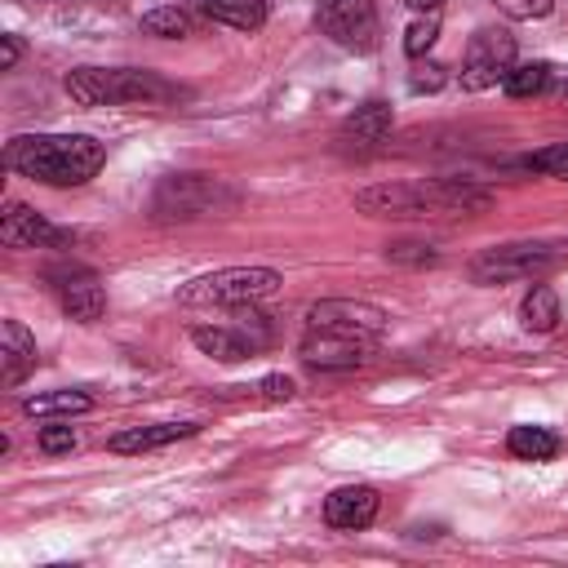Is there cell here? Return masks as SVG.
<instances>
[{"mask_svg":"<svg viewBox=\"0 0 568 568\" xmlns=\"http://www.w3.org/2000/svg\"><path fill=\"white\" fill-rule=\"evenodd\" d=\"M439 84H444V67H430V62L417 67V75H413V89H417V93H422V89H439Z\"/></svg>","mask_w":568,"mask_h":568,"instance_id":"cell-29","label":"cell"},{"mask_svg":"<svg viewBox=\"0 0 568 568\" xmlns=\"http://www.w3.org/2000/svg\"><path fill=\"white\" fill-rule=\"evenodd\" d=\"M568 262V244L559 240H515V244H493L470 262L475 284H506V280H537Z\"/></svg>","mask_w":568,"mask_h":568,"instance_id":"cell-5","label":"cell"},{"mask_svg":"<svg viewBox=\"0 0 568 568\" xmlns=\"http://www.w3.org/2000/svg\"><path fill=\"white\" fill-rule=\"evenodd\" d=\"M204 18L235 31H257L266 22V0H204Z\"/></svg>","mask_w":568,"mask_h":568,"instance_id":"cell-18","label":"cell"},{"mask_svg":"<svg viewBox=\"0 0 568 568\" xmlns=\"http://www.w3.org/2000/svg\"><path fill=\"white\" fill-rule=\"evenodd\" d=\"M488 204L493 195L470 182H382L355 195V209L368 217H457Z\"/></svg>","mask_w":568,"mask_h":568,"instance_id":"cell-3","label":"cell"},{"mask_svg":"<svg viewBox=\"0 0 568 568\" xmlns=\"http://www.w3.org/2000/svg\"><path fill=\"white\" fill-rule=\"evenodd\" d=\"M266 399H288L297 386H293V377H284V373H271V377H262V386H257Z\"/></svg>","mask_w":568,"mask_h":568,"instance_id":"cell-28","label":"cell"},{"mask_svg":"<svg viewBox=\"0 0 568 568\" xmlns=\"http://www.w3.org/2000/svg\"><path fill=\"white\" fill-rule=\"evenodd\" d=\"M275 288H280V271L271 266H226V271L191 280L178 293V302L182 306H248V302L271 297Z\"/></svg>","mask_w":568,"mask_h":568,"instance_id":"cell-6","label":"cell"},{"mask_svg":"<svg viewBox=\"0 0 568 568\" xmlns=\"http://www.w3.org/2000/svg\"><path fill=\"white\" fill-rule=\"evenodd\" d=\"M404 4H408V9H417V13H430V9H439L444 0H404Z\"/></svg>","mask_w":568,"mask_h":568,"instance_id":"cell-31","label":"cell"},{"mask_svg":"<svg viewBox=\"0 0 568 568\" xmlns=\"http://www.w3.org/2000/svg\"><path fill=\"white\" fill-rule=\"evenodd\" d=\"M524 173H546V178H559L568 182V142H555V146H541V151H528L519 160Z\"/></svg>","mask_w":568,"mask_h":568,"instance_id":"cell-23","label":"cell"},{"mask_svg":"<svg viewBox=\"0 0 568 568\" xmlns=\"http://www.w3.org/2000/svg\"><path fill=\"white\" fill-rule=\"evenodd\" d=\"M386 257H390V262H413V266L435 262V253H430L426 244H390V248H386Z\"/></svg>","mask_w":568,"mask_h":568,"instance_id":"cell-27","label":"cell"},{"mask_svg":"<svg viewBox=\"0 0 568 568\" xmlns=\"http://www.w3.org/2000/svg\"><path fill=\"white\" fill-rule=\"evenodd\" d=\"M493 4H497L506 18H519V22H524V18H541V13H550L555 0H493Z\"/></svg>","mask_w":568,"mask_h":568,"instance_id":"cell-25","label":"cell"},{"mask_svg":"<svg viewBox=\"0 0 568 568\" xmlns=\"http://www.w3.org/2000/svg\"><path fill=\"white\" fill-rule=\"evenodd\" d=\"M235 195L217 182V178H204V173H178V178H164L160 191H155V217H209L217 209H226Z\"/></svg>","mask_w":568,"mask_h":568,"instance_id":"cell-7","label":"cell"},{"mask_svg":"<svg viewBox=\"0 0 568 568\" xmlns=\"http://www.w3.org/2000/svg\"><path fill=\"white\" fill-rule=\"evenodd\" d=\"M0 240L9 248H62L67 244V231H58L53 222H44L40 213H31L27 204L9 200L4 213H0Z\"/></svg>","mask_w":568,"mask_h":568,"instance_id":"cell-11","label":"cell"},{"mask_svg":"<svg viewBox=\"0 0 568 568\" xmlns=\"http://www.w3.org/2000/svg\"><path fill=\"white\" fill-rule=\"evenodd\" d=\"M519 320H524L528 333H550L559 324V297H555V288L550 284H532L524 293V302H519Z\"/></svg>","mask_w":568,"mask_h":568,"instance_id":"cell-19","label":"cell"},{"mask_svg":"<svg viewBox=\"0 0 568 568\" xmlns=\"http://www.w3.org/2000/svg\"><path fill=\"white\" fill-rule=\"evenodd\" d=\"M102 160L106 146L89 133H22L4 146V164L44 186H84Z\"/></svg>","mask_w":568,"mask_h":568,"instance_id":"cell-2","label":"cell"},{"mask_svg":"<svg viewBox=\"0 0 568 568\" xmlns=\"http://www.w3.org/2000/svg\"><path fill=\"white\" fill-rule=\"evenodd\" d=\"M195 435V422H155V426H129L120 435H111V453H151V448H164L173 439H186Z\"/></svg>","mask_w":568,"mask_h":568,"instance_id":"cell-15","label":"cell"},{"mask_svg":"<svg viewBox=\"0 0 568 568\" xmlns=\"http://www.w3.org/2000/svg\"><path fill=\"white\" fill-rule=\"evenodd\" d=\"M18 53H22V44H18V36H4V44H0V71H9V67L18 62Z\"/></svg>","mask_w":568,"mask_h":568,"instance_id":"cell-30","label":"cell"},{"mask_svg":"<svg viewBox=\"0 0 568 568\" xmlns=\"http://www.w3.org/2000/svg\"><path fill=\"white\" fill-rule=\"evenodd\" d=\"M191 342H195L204 355L222 359V364H240V359L253 355V337H244L240 328H226V324H195V328H191Z\"/></svg>","mask_w":568,"mask_h":568,"instance_id":"cell-16","label":"cell"},{"mask_svg":"<svg viewBox=\"0 0 568 568\" xmlns=\"http://www.w3.org/2000/svg\"><path fill=\"white\" fill-rule=\"evenodd\" d=\"M435 36H439V18H435V13L417 18V22L404 31V53H408V58H422V53L435 44Z\"/></svg>","mask_w":568,"mask_h":568,"instance_id":"cell-24","label":"cell"},{"mask_svg":"<svg viewBox=\"0 0 568 568\" xmlns=\"http://www.w3.org/2000/svg\"><path fill=\"white\" fill-rule=\"evenodd\" d=\"M506 453L519 457V462H550L559 453V435L546 430V426H510Z\"/></svg>","mask_w":568,"mask_h":568,"instance_id":"cell-17","label":"cell"},{"mask_svg":"<svg viewBox=\"0 0 568 568\" xmlns=\"http://www.w3.org/2000/svg\"><path fill=\"white\" fill-rule=\"evenodd\" d=\"M31 368H36V337L18 320H4V328H0V382L18 386Z\"/></svg>","mask_w":568,"mask_h":568,"instance_id":"cell-14","label":"cell"},{"mask_svg":"<svg viewBox=\"0 0 568 568\" xmlns=\"http://www.w3.org/2000/svg\"><path fill=\"white\" fill-rule=\"evenodd\" d=\"M501 89L510 98H537V93H546L550 89V62H519V67H510L506 80H501Z\"/></svg>","mask_w":568,"mask_h":568,"instance_id":"cell-22","label":"cell"},{"mask_svg":"<svg viewBox=\"0 0 568 568\" xmlns=\"http://www.w3.org/2000/svg\"><path fill=\"white\" fill-rule=\"evenodd\" d=\"M515 67V36L510 31H497V27H484L470 36L466 44V58H462V84L466 89H493L497 80H506V71Z\"/></svg>","mask_w":568,"mask_h":568,"instance_id":"cell-8","label":"cell"},{"mask_svg":"<svg viewBox=\"0 0 568 568\" xmlns=\"http://www.w3.org/2000/svg\"><path fill=\"white\" fill-rule=\"evenodd\" d=\"M386 333V311L373 302H351V297H328L306 311V333H302V359L320 373L337 368H359Z\"/></svg>","mask_w":568,"mask_h":568,"instance_id":"cell-1","label":"cell"},{"mask_svg":"<svg viewBox=\"0 0 568 568\" xmlns=\"http://www.w3.org/2000/svg\"><path fill=\"white\" fill-rule=\"evenodd\" d=\"M93 399L84 390H49V395H31L22 399L27 417H71V413H89Z\"/></svg>","mask_w":568,"mask_h":568,"instance_id":"cell-20","label":"cell"},{"mask_svg":"<svg viewBox=\"0 0 568 568\" xmlns=\"http://www.w3.org/2000/svg\"><path fill=\"white\" fill-rule=\"evenodd\" d=\"M67 93L80 106H160L178 98L164 75L138 67H75L67 75Z\"/></svg>","mask_w":568,"mask_h":568,"instance_id":"cell-4","label":"cell"},{"mask_svg":"<svg viewBox=\"0 0 568 568\" xmlns=\"http://www.w3.org/2000/svg\"><path fill=\"white\" fill-rule=\"evenodd\" d=\"M49 284H53V293H58V302H62V311L71 320H80V324L102 320L106 288L89 266H58V271H49Z\"/></svg>","mask_w":568,"mask_h":568,"instance_id":"cell-10","label":"cell"},{"mask_svg":"<svg viewBox=\"0 0 568 568\" xmlns=\"http://www.w3.org/2000/svg\"><path fill=\"white\" fill-rule=\"evenodd\" d=\"M142 31L146 36H160V40H182V36L195 31V18L186 9H178V4H164V9L142 13Z\"/></svg>","mask_w":568,"mask_h":568,"instance_id":"cell-21","label":"cell"},{"mask_svg":"<svg viewBox=\"0 0 568 568\" xmlns=\"http://www.w3.org/2000/svg\"><path fill=\"white\" fill-rule=\"evenodd\" d=\"M390 133V106L386 102H364L355 115H346V124L337 129V142L346 151H368L377 142H386Z\"/></svg>","mask_w":568,"mask_h":568,"instance_id":"cell-13","label":"cell"},{"mask_svg":"<svg viewBox=\"0 0 568 568\" xmlns=\"http://www.w3.org/2000/svg\"><path fill=\"white\" fill-rule=\"evenodd\" d=\"M40 448L44 453H71L75 448V430L71 426H44L40 430Z\"/></svg>","mask_w":568,"mask_h":568,"instance_id":"cell-26","label":"cell"},{"mask_svg":"<svg viewBox=\"0 0 568 568\" xmlns=\"http://www.w3.org/2000/svg\"><path fill=\"white\" fill-rule=\"evenodd\" d=\"M320 31L342 49H373L377 44V9L373 0H324L315 13Z\"/></svg>","mask_w":568,"mask_h":568,"instance_id":"cell-9","label":"cell"},{"mask_svg":"<svg viewBox=\"0 0 568 568\" xmlns=\"http://www.w3.org/2000/svg\"><path fill=\"white\" fill-rule=\"evenodd\" d=\"M377 506H382L377 488H368V484H346V488H333V493L324 497V519H328V528L359 532V528H368V524L377 519Z\"/></svg>","mask_w":568,"mask_h":568,"instance_id":"cell-12","label":"cell"}]
</instances>
